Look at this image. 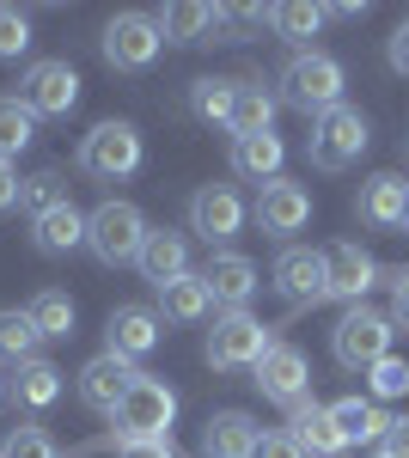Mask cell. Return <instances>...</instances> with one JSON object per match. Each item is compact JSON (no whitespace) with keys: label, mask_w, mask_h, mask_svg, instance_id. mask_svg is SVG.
<instances>
[{"label":"cell","mask_w":409,"mask_h":458,"mask_svg":"<svg viewBox=\"0 0 409 458\" xmlns=\"http://www.w3.org/2000/svg\"><path fill=\"white\" fill-rule=\"evenodd\" d=\"M281 92V105L300 110V116H324V110L342 105V86H348V73H342L337 55H324V49H300L287 68H281V80H275Z\"/></svg>","instance_id":"1"},{"label":"cell","mask_w":409,"mask_h":458,"mask_svg":"<svg viewBox=\"0 0 409 458\" xmlns=\"http://www.w3.org/2000/svg\"><path fill=\"white\" fill-rule=\"evenodd\" d=\"M147 214L135 208V202H123V196H110V202H98V208L86 214V245H92V257H98L104 269H116V263H135L141 245H147Z\"/></svg>","instance_id":"2"},{"label":"cell","mask_w":409,"mask_h":458,"mask_svg":"<svg viewBox=\"0 0 409 458\" xmlns=\"http://www.w3.org/2000/svg\"><path fill=\"white\" fill-rule=\"evenodd\" d=\"M171 422H177V391L166 379H153V373H141L129 386V397L116 403V416H110L123 446L129 440H171Z\"/></svg>","instance_id":"3"},{"label":"cell","mask_w":409,"mask_h":458,"mask_svg":"<svg viewBox=\"0 0 409 458\" xmlns=\"http://www.w3.org/2000/svg\"><path fill=\"white\" fill-rule=\"evenodd\" d=\"M391 343H397V324H391V312H373V306H348L337 318V330H330V354H337L348 373L379 367L391 354Z\"/></svg>","instance_id":"4"},{"label":"cell","mask_w":409,"mask_h":458,"mask_svg":"<svg viewBox=\"0 0 409 458\" xmlns=\"http://www.w3.org/2000/svg\"><path fill=\"white\" fill-rule=\"evenodd\" d=\"M80 172L98 177V183H123V177H135L141 172V129H135V123H123V116L98 123V129L80 141Z\"/></svg>","instance_id":"5"},{"label":"cell","mask_w":409,"mask_h":458,"mask_svg":"<svg viewBox=\"0 0 409 458\" xmlns=\"http://www.w3.org/2000/svg\"><path fill=\"white\" fill-rule=\"evenodd\" d=\"M367 141H373V129H367V116L354 105H337V110H324L318 123H311V165L318 172H348L361 153H367Z\"/></svg>","instance_id":"6"},{"label":"cell","mask_w":409,"mask_h":458,"mask_svg":"<svg viewBox=\"0 0 409 458\" xmlns=\"http://www.w3.org/2000/svg\"><path fill=\"white\" fill-rule=\"evenodd\" d=\"M269 324L257 312H220L214 330H208V367L214 373H239V367H257L269 354Z\"/></svg>","instance_id":"7"},{"label":"cell","mask_w":409,"mask_h":458,"mask_svg":"<svg viewBox=\"0 0 409 458\" xmlns=\"http://www.w3.org/2000/svg\"><path fill=\"white\" fill-rule=\"evenodd\" d=\"M159 49H166V37H159V19H153V13H116V19L104 25V62L116 73L153 68Z\"/></svg>","instance_id":"8"},{"label":"cell","mask_w":409,"mask_h":458,"mask_svg":"<svg viewBox=\"0 0 409 458\" xmlns=\"http://www.w3.org/2000/svg\"><path fill=\"white\" fill-rule=\"evenodd\" d=\"M251 386L263 391L269 403H281V410L306 403V391H311V360H306V349H294V343H269V354L251 367Z\"/></svg>","instance_id":"9"},{"label":"cell","mask_w":409,"mask_h":458,"mask_svg":"<svg viewBox=\"0 0 409 458\" xmlns=\"http://www.w3.org/2000/svg\"><path fill=\"white\" fill-rule=\"evenodd\" d=\"M239 226H244V202H239L233 183H202V190L190 196V233H196L208 250H226L239 239Z\"/></svg>","instance_id":"10"},{"label":"cell","mask_w":409,"mask_h":458,"mask_svg":"<svg viewBox=\"0 0 409 458\" xmlns=\"http://www.w3.org/2000/svg\"><path fill=\"white\" fill-rule=\"evenodd\" d=\"M19 105L31 110V116H68L73 105H80V73L68 68V62H31L25 68V80H19Z\"/></svg>","instance_id":"11"},{"label":"cell","mask_w":409,"mask_h":458,"mask_svg":"<svg viewBox=\"0 0 409 458\" xmlns=\"http://www.w3.org/2000/svg\"><path fill=\"white\" fill-rule=\"evenodd\" d=\"M379 282V263L367 245H354V239H337V245H324V287H330V300L342 306H367V287Z\"/></svg>","instance_id":"12"},{"label":"cell","mask_w":409,"mask_h":458,"mask_svg":"<svg viewBox=\"0 0 409 458\" xmlns=\"http://www.w3.org/2000/svg\"><path fill=\"white\" fill-rule=\"evenodd\" d=\"M269 287L287 293L300 312H306V306H324V300H330V287H324V250L287 245L281 257H275V269H269Z\"/></svg>","instance_id":"13"},{"label":"cell","mask_w":409,"mask_h":458,"mask_svg":"<svg viewBox=\"0 0 409 458\" xmlns=\"http://www.w3.org/2000/svg\"><path fill=\"white\" fill-rule=\"evenodd\" d=\"M141 379L135 360H123V354H92L86 367H80V403L86 410H98V416H116V403L129 397V386Z\"/></svg>","instance_id":"14"},{"label":"cell","mask_w":409,"mask_h":458,"mask_svg":"<svg viewBox=\"0 0 409 458\" xmlns=\"http://www.w3.org/2000/svg\"><path fill=\"white\" fill-rule=\"evenodd\" d=\"M306 220H311V190H306V183H294V177L263 183V196H257V226H263L269 239H294V233H306Z\"/></svg>","instance_id":"15"},{"label":"cell","mask_w":409,"mask_h":458,"mask_svg":"<svg viewBox=\"0 0 409 458\" xmlns=\"http://www.w3.org/2000/svg\"><path fill=\"white\" fill-rule=\"evenodd\" d=\"M208 293H214V306H226V312H251V293L263 287V276H257V263L244 257V250H214L202 269Z\"/></svg>","instance_id":"16"},{"label":"cell","mask_w":409,"mask_h":458,"mask_svg":"<svg viewBox=\"0 0 409 458\" xmlns=\"http://www.w3.org/2000/svg\"><path fill=\"white\" fill-rule=\"evenodd\" d=\"M159 312L153 306H116V312L104 318V349L123 354V360H141V354L159 349Z\"/></svg>","instance_id":"17"},{"label":"cell","mask_w":409,"mask_h":458,"mask_svg":"<svg viewBox=\"0 0 409 458\" xmlns=\"http://www.w3.org/2000/svg\"><path fill=\"white\" fill-rule=\"evenodd\" d=\"M404 196H409V183L397 172H373L361 183V196H354L361 226H373V233H404Z\"/></svg>","instance_id":"18"},{"label":"cell","mask_w":409,"mask_h":458,"mask_svg":"<svg viewBox=\"0 0 409 458\" xmlns=\"http://www.w3.org/2000/svg\"><path fill=\"white\" fill-rule=\"evenodd\" d=\"M263 440V428L251 422L244 410H214L202 422V458H251Z\"/></svg>","instance_id":"19"},{"label":"cell","mask_w":409,"mask_h":458,"mask_svg":"<svg viewBox=\"0 0 409 458\" xmlns=\"http://www.w3.org/2000/svg\"><path fill=\"white\" fill-rule=\"evenodd\" d=\"M135 269L153 287L190 276V239H183V233H171V226H153V233H147V245H141V257H135Z\"/></svg>","instance_id":"20"},{"label":"cell","mask_w":409,"mask_h":458,"mask_svg":"<svg viewBox=\"0 0 409 458\" xmlns=\"http://www.w3.org/2000/svg\"><path fill=\"white\" fill-rule=\"evenodd\" d=\"M287 434H294V440L306 446V458H342V453H348V440L337 434L330 410H324V403H311V397L287 410Z\"/></svg>","instance_id":"21"},{"label":"cell","mask_w":409,"mask_h":458,"mask_svg":"<svg viewBox=\"0 0 409 458\" xmlns=\"http://www.w3.org/2000/svg\"><path fill=\"white\" fill-rule=\"evenodd\" d=\"M330 410V422H337V434L348 440V446H385V428H391V416L379 410L373 397H337V403H324Z\"/></svg>","instance_id":"22"},{"label":"cell","mask_w":409,"mask_h":458,"mask_svg":"<svg viewBox=\"0 0 409 458\" xmlns=\"http://www.w3.org/2000/svg\"><path fill=\"white\" fill-rule=\"evenodd\" d=\"M31 239H37L43 257H68V250L86 245V214L73 208V202H62V208H49V214L31 220Z\"/></svg>","instance_id":"23"},{"label":"cell","mask_w":409,"mask_h":458,"mask_svg":"<svg viewBox=\"0 0 409 458\" xmlns=\"http://www.w3.org/2000/svg\"><path fill=\"white\" fill-rule=\"evenodd\" d=\"M275 110H281V98H275L269 86H257V80H239V98H233V141H244V135H275Z\"/></svg>","instance_id":"24"},{"label":"cell","mask_w":409,"mask_h":458,"mask_svg":"<svg viewBox=\"0 0 409 458\" xmlns=\"http://www.w3.org/2000/svg\"><path fill=\"white\" fill-rule=\"evenodd\" d=\"M281 159H287L281 135H244V141H233V172L244 183H275L281 177Z\"/></svg>","instance_id":"25"},{"label":"cell","mask_w":409,"mask_h":458,"mask_svg":"<svg viewBox=\"0 0 409 458\" xmlns=\"http://www.w3.org/2000/svg\"><path fill=\"white\" fill-rule=\"evenodd\" d=\"M159 312H166L171 324H202V318L214 312V293H208V282L190 269V276H177V282L159 287Z\"/></svg>","instance_id":"26"},{"label":"cell","mask_w":409,"mask_h":458,"mask_svg":"<svg viewBox=\"0 0 409 458\" xmlns=\"http://www.w3.org/2000/svg\"><path fill=\"white\" fill-rule=\"evenodd\" d=\"M324 19H330V6H311V0H281V6H269V31L281 43H311V37L324 31Z\"/></svg>","instance_id":"27"},{"label":"cell","mask_w":409,"mask_h":458,"mask_svg":"<svg viewBox=\"0 0 409 458\" xmlns=\"http://www.w3.org/2000/svg\"><path fill=\"white\" fill-rule=\"evenodd\" d=\"M13 391H19V403H25V410H49V403L62 397V367L37 354V360H25V367H19Z\"/></svg>","instance_id":"28"},{"label":"cell","mask_w":409,"mask_h":458,"mask_svg":"<svg viewBox=\"0 0 409 458\" xmlns=\"http://www.w3.org/2000/svg\"><path fill=\"white\" fill-rule=\"evenodd\" d=\"M43 349V330H37L31 312H0V360L6 367H25Z\"/></svg>","instance_id":"29"},{"label":"cell","mask_w":409,"mask_h":458,"mask_svg":"<svg viewBox=\"0 0 409 458\" xmlns=\"http://www.w3.org/2000/svg\"><path fill=\"white\" fill-rule=\"evenodd\" d=\"M233 98H239V80H226V73H208L190 86V110L202 123H233Z\"/></svg>","instance_id":"30"},{"label":"cell","mask_w":409,"mask_h":458,"mask_svg":"<svg viewBox=\"0 0 409 458\" xmlns=\"http://www.w3.org/2000/svg\"><path fill=\"white\" fill-rule=\"evenodd\" d=\"M25 312L37 318V330H43V343H68L73 336V300L62 293V287H43Z\"/></svg>","instance_id":"31"},{"label":"cell","mask_w":409,"mask_h":458,"mask_svg":"<svg viewBox=\"0 0 409 458\" xmlns=\"http://www.w3.org/2000/svg\"><path fill=\"white\" fill-rule=\"evenodd\" d=\"M31 135H37V116L19 98H0V159L13 165L25 147H31Z\"/></svg>","instance_id":"32"},{"label":"cell","mask_w":409,"mask_h":458,"mask_svg":"<svg viewBox=\"0 0 409 458\" xmlns=\"http://www.w3.org/2000/svg\"><path fill=\"white\" fill-rule=\"evenodd\" d=\"M68 202V190H62V172H31L25 183H19V208L31 214H49V208H62Z\"/></svg>","instance_id":"33"},{"label":"cell","mask_w":409,"mask_h":458,"mask_svg":"<svg viewBox=\"0 0 409 458\" xmlns=\"http://www.w3.org/2000/svg\"><path fill=\"white\" fill-rule=\"evenodd\" d=\"M367 391H373V403H397V397H409V360L385 354L379 367H367Z\"/></svg>","instance_id":"34"},{"label":"cell","mask_w":409,"mask_h":458,"mask_svg":"<svg viewBox=\"0 0 409 458\" xmlns=\"http://www.w3.org/2000/svg\"><path fill=\"white\" fill-rule=\"evenodd\" d=\"M0 458H62V446H55V440H49L37 422H19V428H6Z\"/></svg>","instance_id":"35"},{"label":"cell","mask_w":409,"mask_h":458,"mask_svg":"<svg viewBox=\"0 0 409 458\" xmlns=\"http://www.w3.org/2000/svg\"><path fill=\"white\" fill-rule=\"evenodd\" d=\"M31 49V19L19 6H0V62H19Z\"/></svg>","instance_id":"36"},{"label":"cell","mask_w":409,"mask_h":458,"mask_svg":"<svg viewBox=\"0 0 409 458\" xmlns=\"http://www.w3.org/2000/svg\"><path fill=\"white\" fill-rule=\"evenodd\" d=\"M251 458H306V446H300V440H294V434L281 428V434H263V440H257V453H251Z\"/></svg>","instance_id":"37"},{"label":"cell","mask_w":409,"mask_h":458,"mask_svg":"<svg viewBox=\"0 0 409 458\" xmlns=\"http://www.w3.org/2000/svg\"><path fill=\"white\" fill-rule=\"evenodd\" d=\"M391 324H409V269H391Z\"/></svg>","instance_id":"38"},{"label":"cell","mask_w":409,"mask_h":458,"mask_svg":"<svg viewBox=\"0 0 409 458\" xmlns=\"http://www.w3.org/2000/svg\"><path fill=\"white\" fill-rule=\"evenodd\" d=\"M19 183H25V177H19V165H6V159H0V214L19 208Z\"/></svg>","instance_id":"39"},{"label":"cell","mask_w":409,"mask_h":458,"mask_svg":"<svg viewBox=\"0 0 409 458\" xmlns=\"http://www.w3.org/2000/svg\"><path fill=\"white\" fill-rule=\"evenodd\" d=\"M385 62H391L397 73H409V19L391 31V43H385Z\"/></svg>","instance_id":"40"},{"label":"cell","mask_w":409,"mask_h":458,"mask_svg":"<svg viewBox=\"0 0 409 458\" xmlns=\"http://www.w3.org/2000/svg\"><path fill=\"white\" fill-rule=\"evenodd\" d=\"M385 458H409V416H397L385 428Z\"/></svg>","instance_id":"41"},{"label":"cell","mask_w":409,"mask_h":458,"mask_svg":"<svg viewBox=\"0 0 409 458\" xmlns=\"http://www.w3.org/2000/svg\"><path fill=\"white\" fill-rule=\"evenodd\" d=\"M116 458H177V453H171V440H129Z\"/></svg>","instance_id":"42"},{"label":"cell","mask_w":409,"mask_h":458,"mask_svg":"<svg viewBox=\"0 0 409 458\" xmlns=\"http://www.w3.org/2000/svg\"><path fill=\"white\" fill-rule=\"evenodd\" d=\"M404 233H409V196H404Z\"/></svg>","instance_id":"43"},{"label":"cell","mask_w":409,"mask_h":458,"mask_svg":"<svg viewBox=\"0 0 409 458\" xmlns=\"http://www.w3.org/2000/svg\"><path fill=\"white\" fill-rule=\"evenodd\" d=\"M0 403H6V379H0Z\"/></svg>","instance_id":"44"},{"label":"cell","mask_w":409,"mask_h":458,"mask_svg":"<svg viewBox=\"0 0 409 458\" xmlns=\"http://www.w3.org/2000/svg\"><path fill=\"white\" fill-rule=\"evenodd\" d=\"M379 458H385V453H379Z\"/></svg>","instance_id":"45"}]
</instances>
